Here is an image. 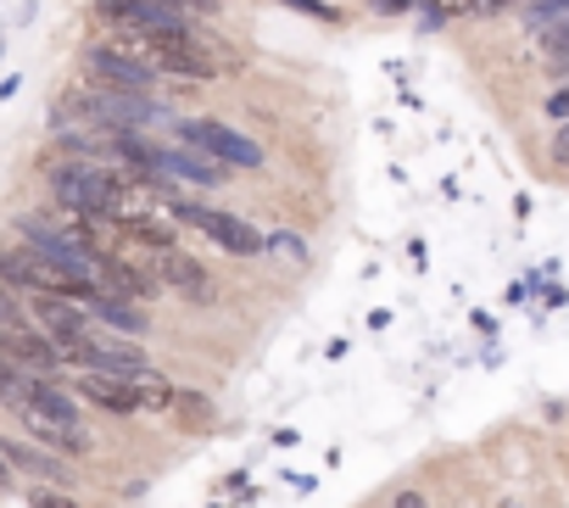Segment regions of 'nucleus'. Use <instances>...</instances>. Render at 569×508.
Masks as SVG:
<instances>
[{
	"mask_svg": "<svg viewBox=\"0 0 569 508\" xmlns=\"http://www.w3.org/2000/svg\"><path fill=\"white\" fill-rule=\"evenodd\" d=\"M12 414L23 419V436H29L34 447H46V452H68V458H73V452H90L84 408H79V397L62 391L57 380L29 375L23 391H18V402H12Z\"/></svg>",
	"mask_w": 569,
	"mask_h": 508,
	"instance_id": "nucleus-1",
	"label": "nucleus"
},
{
	"mask_svg": "<svg viewBox=\"0 0 569 508\" xmlns=\"http://www.w3.org/2000/svg\"><path fill=\"white\" fill-rule=\"evenodd\" d=\"M62 363H79V369H90V375H151L146 347H140L134 336H118V330L96 325V319H90V330H84L79 341L62 347Z\"/></svg>",
	"mask_w": 569,
	"mask_h": 508,
	"instance_id": "nucleus-2",
	"label": "nucleus"
},
{
	"mask_svg": "<svg viewBox=\"0 0 569 508\" xmlns=\"http://www.w3.org/2000/svg\"><path fill=\"white\" fill-rule=\"evenodd\" d=\"M168 212H173V223L201 229L212 246L234 251V258H257V251H268V235L251 229V223L234 218V212H218V207H201V201H184V196H168Z\"/></svg>",
	"mask_w": 569,
	"mask_h": 508,
	"instance_id": "nucleus-3",
	"label": "nucleus"
},
{
	"mask_svg": "<svg viewBox=\"0 0 569 508\" xmlns=\"http://www.w3.org/2000/svg\"><path fill=\"white\" fill-rule=\"evenodd\" d=\"M0 286H12V291H29V297H40V291H57V297H79V286L73 280H62L40 251L23 240V235H0Z\"/></svg>",
	"mask_w": 569,
	"mask_h": 508,
	"instance_id": "nucleus-4",
	"label": "nucleus"
},
{
	"mask_svg": "<svg viewBox=\"0 0 569 508\" xmlns=\"http://www.w3.org/2000/svg\"><path fill=\"white\" fill-rule=\"evenodd\" d=\"M179 146H190L196 157H207L218 168H257L262 162V146L246 140L240 129L218 123V118H184L179 123Z\"/></svg>",
	"mask_w": 569,
	"mask_h": 508,
	"instance_id": "nucleus-5",
	"label": "nucleus"
},
{
	"mask_svg": "<svg viewBox=\"0 0 569 508\" xmlns=\"http://www.w3.org/2000/svg\"><path fill=\"white\" fill-rule=\"evenodd\" d=\"M79 68H84L90 84H107V90H140V96H151V84L162 79L157 68H146V62H140L134 51H123L118 40H112V46H84Z\"/></svg>",
	"mask_w": 569,
	"mask_h": 508,
	"instance_id": "nucleus-6",
	"label": "nucleus"
},
{
	"mask_svg": "<svg viewBox=\"0 0 569 508\" xmlns=\"http://www.w3.org/2000/svg\"><path fill=\"white\" fill-rule=\"evenodd\" d=\"M151 275H157L162 291H179V297H190V302H207V297H212L207 269L190 258V251H179V246H162V251H157V258H151Z\"/></svg>",
	"mask_w": 569,
	"mask_h": 508,
	"instance_id": "nucleus-7",
	"label": "nucleus"
},
{
	"mask_svg": "<svg viewBox=\"0 0 569 508\" xmlns=\"http://www.w3.org/2000/svg\"><path fill=\"white\" fill-rule=\"evenodd\" d=\"M7 464H12V469H29V475H40V480H51V486H68V480H73V469H68L62 458H51L46 447H34V441H7Z\"/></svg>",
	"mask_w": 569,
	"mask_h": 508,
	"instance_id": "nucleus-8",
	"label": "nucleus"
},
{
	"mask_svg": "<svg viewBox=\"0 0 569 508\" xmlns=\"http://www.w3.org/2000/svg\"><path fill=\"white\" fill-rule=\"evenodd\" d=\"M168 414H184V425H190V430H207V425H212V414H207V397H190V391H173Z\"/></svg>",
	"mask_w": 569,
	"mask_h": 508,
	"instance_id": "nucleus-9",
	"label": "nucleus"
},
{
	"mask_svg": "<svg viewBox=\"0 0 569 508\" xmlns=\"http://www.w3.org/2000/svg\"><path fill=\"white\" fill-rule=\"evenodd\" d=\"M18 325H29V302L12 286H0V330H18Z\"/></svg>",
	"mask_w": 569,
	"mask_h": 508,
	"instance_id": "nucleus-10",
	"label": "nucleus"
},
{
	"mask_svg": "<svg viewBox=\"0 0 569 508\" xmlns=\"http://www.w3.org/2000/svg\"><path fill=\"white\" fill-rule=\"evenodd\" d=\"M419 7H430V18H469V12H480V0H419Z\"/></svg>",
	"mask_w": 569,
	"mask_h": 508,
	"instance_id": "nucleus-11",
	"label": "nucleus"
},
{
	"mask_svg": "<svg viewBox=\"0 0 569 508\" xmlns=\"http://www.w3.org/2000/svg\"><path fill=\"white\" fill-rule=\"evenodd\" d=\"M569 18V0H536V12H530V23H563Z\"/></svg>",
	"mask_w": 569,
	"mask_h": 508,
	"instance_id": "nucleus-12",
	"label": "nucleus"
},
{
	"mask_svg": "<svg viewBox=\"0 0 569 508\" xmlns=\"http://www.w3.org/2000/svg\"><path fill=\"white\" fill-rule=\"evenodd\" d=\"M547 51H552V57H563V51H569V18H563L558 29H547Z\"/></svg>",
	"mask_w": 569,
	"mask_h": 508,
	"instance_id": "nucleus-13",
	"label": "nucleus"
},
{
	"mask_svg": "<svg viewBox=\"0 0 569 508\" xmlns=\"http://www.w3.org/2000/svg\"><path fill=\"white\" fill-rule=\"evenodd\" d=\"M29 508H79V502H68V497H57V491H34Z\"/></svg>",
	"mask_w": 569,
	"mask_h": 508,
	"instance_id": "nucleus-14",
	"label": "nucleus"
},
{
	"mask_svg": "<svg viewBox=\"0 0 569 508\" xmlns=\"http://www.w3.org/2000/svg\"><path fill=\"white\" fill-rule=\"evenodd\" d=\"M552 162H558V168H569V123L552 135Z\"/></svg>",
	"mask_w": 569,
	"mask_h": 508,
	"instance_id": "nucleus-15",
	"label": "nucleus"
},
{
	"mask_svg": "<svg viewBox=\"0 0 569 508\" xmlns=\"http://www.w3.org/2000/svg\"><path fill=\"white\" fill-rule=\"evenodd\" d=\"M291 7H297V12H313V18H325V23H336V12L325 7V0H291Z\"/></svg>",
	"mask_w": 569,
	"mask_h": 508,
	"instance_id": "nucleus-16",
	"label": "nucleus"
},
{
	"mask_svg": "<svg viewBox=\"0 0 569 508\" xmlns=\"http://www.w3.org/2000/svg\"><path fill=\"white\" fill-rule=\"evenodd\" d=\"M547 112H552V118H558V123H569V90H558V96H552V101H547Z\"/></svg>",
	"mask_w": 569,
	"mask_h": 508,
	"instance_id": "nucleus-17",
	"label": "nucleus"
},
{
	"mask_svg": "<svg viewBox=\"0 0 569 508\" xmlns=\"http://www.w3.org/2000/svg\"><path fill=\"white\" fill-rule=\"evenodd\" d=\"M397 508H430V502H425L419 491H397Z\"/></svg>",
	"mask_w": 569,
	"mask_h": 508,
	"instance_id": "nucleus-18",
	"label": "nucleus"
},
{
	"mask_svg": "<svg viewBox=\"0 0 569 508\" xmlns=\"http://www.w3.org/2000/svg\"><path fill=\"white\" fill-rule=\"evenodd\" d=\"M12 475H18V469H12V464H7V436H0V486H7V480H12Z\"/></svg>",
	"mask_w": 569,
	"mask_h": 508,
	"instance_id": "nucleus-19",
	"label": "nucleus"
},
{
	"mask_svg": "<svg viewBox=\"0 0 569 508\" xmlns=\"http://www.w3.org/2000/svg\"><path fill=\"white\" fill-rule=\"evenodd\" d=\"M184 12H212V7H223V0H179Z\"/></svg>",
	"mask_w": 569,
	"mask_h": 508,
	"instance_id": "nucleus-20",
	"label": "nucleus"
},
{
	"mask_svg": "<svg viewBox=\"0 0 569 508\" xmlns=\"http://www.w3.org/2000/svg\"><path fill=\"white\" fill-rule=\"evenodd\" d=\"M408 7V0H380V12H402Z\"/></svg>",
	"mask_w": 569,
	"mask_h": 508,
	"instance_id": "nucleus-21",
	"label": "nucleus"
},
{
	"mask_svg": "<svg viewBox=\"0 0 569 508\" xmlns=\"http://www.w3.org/2000/svg\"><path fill=\"white\" fill-rule=\"evenodd\" d=\"M502 7H513V0H486V12H502Z\"/></svg>",
	"mask_w": 569,
	"mask_h": 508,
	"instance_id": "nucleus-22",
	"label": "nucleus"
}]
</instances>
